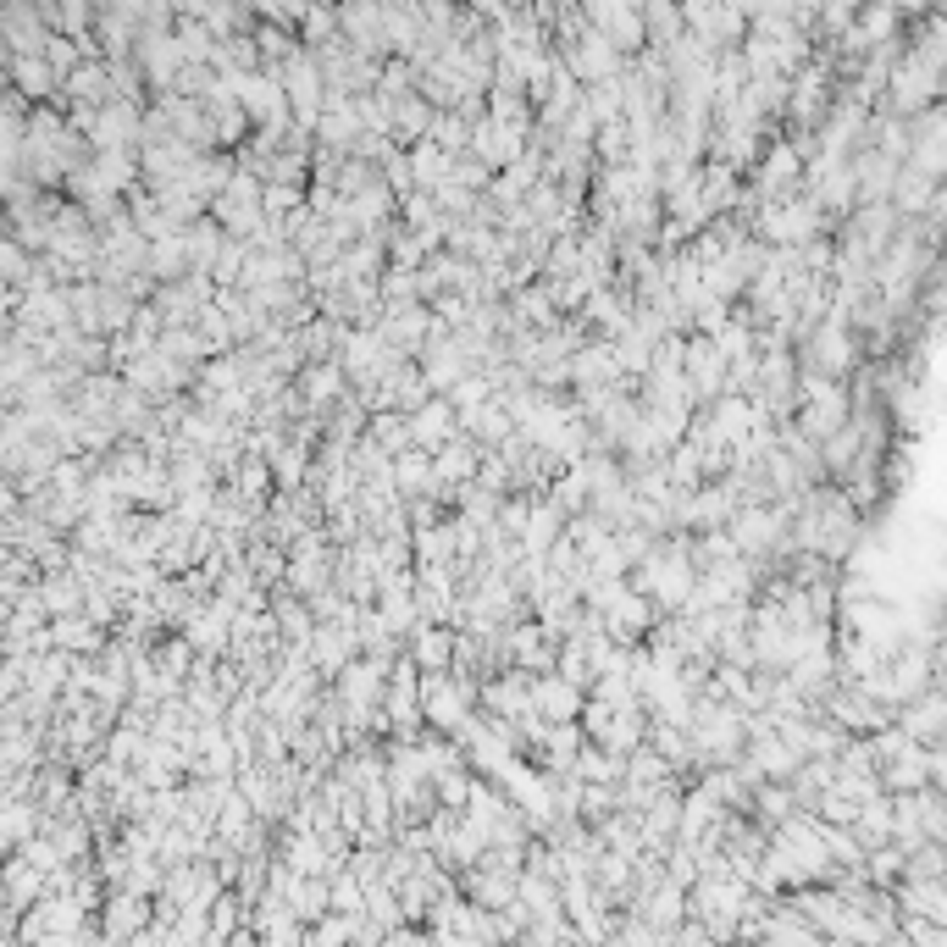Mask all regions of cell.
<instances>
[{"label":"cell","mask_w":947,"mask_h":947,"mask_svg":"<svg viewBox=\"0 0 947 947\" xmlns=\"http://www.w3.org/2000/svg\"><path fill=\"white\" fill-rule=\"evenodd\" d=\"M405 654L421 665V671H455V654H460V637L449 626H432V621H416L410 626V643Z\"/></svg>","instance_id":"obj_1"}]
</instances>
